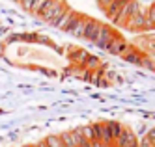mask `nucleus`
<instances>
[{
    "label": "nucleus",
    "mask_w": 155,
    "mask_h": 147,
    "mask_svg": "<svg viewBox=\"0 0 155 147\" xmlns=\"http://www.w3.org/2000/svg\"><path fill=\"white\" fill-rule=\"evenodd\" d=\"M68 9H69V6L65 4L64 0H49V2L43 6V9L39 11L38 15L45 21V22H49V24L54 26V22H56Z\"/></svg>",
    "instance_id": "f257e3e1"
},
{
    "label": "nucleus",
    "mask_w": 155,
    "mask_h": 147,
    "mask_svg": "<svg viewBox=\"0 0 155 147\" xmlns=\"http://www.w3.org/2000/svg\"><path fill=\"white\" fill-rule=\"evenodd\" d=\"M108 50L112 52V54H116V56H124V54L129 50V47H127V43L121 39V37H116L112 43L108 45Z\"/></svg>",
    "instance_id": "423d86ee"
},
{
    "label": "nucleus",
    "mask_w": 155,
    "mask_h": 147,
    "mask_svg": "<svg viewBox=\"0 0 155 147\" xmlns=\"http://www.w3.org/2000/svg\"><path fill=\"white\" fill-rule=\"evenodd\" d=\"M101 22H97L95 19H88V28H86V34L84 37L90 39V41H95V37L99 36V30H101Z\"/></svg>",
    "instance_id": "39448f33"
},
{
    "label": "nucleus",
    "mask_w": 155,
    "mask_h": 147,
    "mask_svg": "<svg viewBox=\"0 0 155 147\" xmlns=\"http://www.w3.org/2000/svg\"><path fill=\"white\" fill-rule=\"evenodd\" d=\"M116 37H118V36H116V34L110 30L108 26H101V30H99V36L95 37L94 43L97 45V47H101V49H108V45L112 43Z\"/></svg>",
    "instance_id": "f03ea898"
},
{
    "label": "nucleus",
    "mask_w": 155,
    "mask_h": 147,
    "mask_svg": "<svg viewBox=\"0 0 155 147\" xmlns=\"http://www.w3.org/2000/svg\"><path fill=\"white\" fill-rule=\"evenodd\" d=\"M121 58H125V60L131 62V63H142V54H140L138 50H135V49H131V47H129V50L121 56Z\"/></svg>",
    "instance_id": "0eeeda50"
},
{
    "label": "nucleus",
    "mask_w": 155,
    "mask_h": 147,
    "mask_svg": "<svg viewBox=\"0 0 155 147\" xmlns=\"http://www.w3.org/2000/svg\"><path fill=\"white\" fill-rule=\"evenodd\" d=\"M47 2H49V0H34L28 11H30V13H39V11L43 9V6H45Z\"/></svg>",
    "instance_id": "6e6552de"
},
{
    "label": "nucleus",
    "mask_w": 155,
    "mask_h": 147,
    "mask_svg": "<svg viewBox=\"0 0 155 147\" xmlns=\"http://www.w3.org/2000/svg\"><path fill=\"white\" fill-rule=\"evenodd\" d=\"M17 2H21V0H17Z\"/></svg>",
    "instance_id": "9b49d317"
},
{
    "label": "nucleus",
    "mask_w": 155,
    "mask_h": 147,
    "mask_svg": "<svg viewBox=\"0 0 155 147\" xmlns=\"http://www.w3.org/2000/svg\"><path fill=\"white\" fill-rule=\"evenodd\" d=\"M86 28H88V19L79 15L75 19V22L71 24V28L68 30V34H71V36H79V37H84L86 34Z\"/></svg>",
    "instance_id": "7ed1b4c3"
},
{
    "label": "nucleus",
    "mask_w": 155,
    "mask_h": 147,
    "mask_svg": "<svg viewBox=\"0 0 155 147\" xmlns=\"http://www.w3.org/2000/svg\"><path fill=\"white\" fill-rule=\"evenodd\" d=\"M32 2H34V0H21V2H19V4H21V6H23L25 9H30V6H32Z\"/></svg>",
    "instance_id": "9d476101"
},
{
    "label": "nucleus",
    "mask_w": 155,
    "mask_h": 147,
    "mask_svg": "<svg viewBox=\"0 0 155 147\" xmlns=\"http://www.w3.org/2000/svg\"><path fill=\"white\" fill-rule=\"evenodd\" d=\"M77 17H79V13H75V11L68 9V11H65V13H64L56 22H54V26H56V28H62V30L68 32V30L71 28V24L75 22V19H77Z\"/></svg>",
    "instance_id": "20e7f679"
},
{
    "label": "nucleus",
    "mask_w": 155,
    "mask_h": 147,
    "mask_svg": "<svg viewBox=\"0 0 155 147\" xmlns=\"http://www.w3.org/2000/svg\"><path fill=\"white\" fill-rule=\"evenodd\" d=\"M45 143H47L49 147H64V143H62L60 136H47Z\"/></svg>",
    "instance_id": "1a4fd4ad"
}]
</instances>
